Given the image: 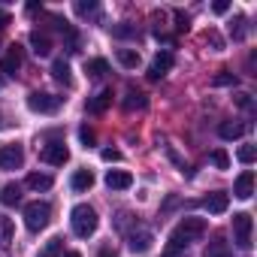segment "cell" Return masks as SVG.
I'll list each match as a JSON object with an SVG mask.
<instances>
[{"label": "cell", "mask_w": 257, "mask_h": 257, "mask_svg": "<svg viewBox=\"0 0 257 257\" xmlns=\"http://www.w3.org/2000/svg\"><path fill=\"white\" fill-rule=\"evenodd\" d=\"M203 233H206V221H203V218H185V221H179V227H176L173 236H170V245H167V254H164V257H176L188 242L200 239Z\"/></svg>", "instance_id": "obj_1"}, {"label": "cell", "mask_w": 257, "mask_h": 257, "mask_svg": "<svg viewBox=\"0 0 257 257\" xmlns=\"http://www.w3.org/2000/svg\"><path fill=\"white\" fill-rule=\"evenodd\" d=\"M97 224H100V218H97V212H94L88 203L73 206V212H70V227H73V233H76L79 239L94 236V233H97Z\"/></svg>", "instance_id": "obj_2"}, {"label": "cell", "mask_w": 257, "mask_h": 257, "mask_svg": "<svg viewBox=\"0 0 257 257\" xmlns=\"http://www.w3.org/2000/svg\"><path fill=\"white\" fill-rule=\"evenodd\" d=\"M49 221H52V206H49V203L34 200V203L25 206V227H28L31 233H40L43 227H49Z\"/></svg>", "instance_id": "obj_3"}, {"label": "cell", "mask_w": 257, "mask_h": 257, "mask_svg": "<svg viewBox=\"0 0 257 257\" xmlns=\"http://www.w3.org/2000/svg\"><path fill=\"white\" fill-rule=\"evenodd\" d=\"M251 230H254L251 215L248 212H236L233 215V242H236V248H242V251L251 248Z\"/></svg>", "instance_id": "obj_4"}, {"label": "cell", "mask_w": 257, "mask_h": 257, "mask_svg": "<svg viewBox=\"0 0 257 257\" xmlns=\"http://www.w3.org/2000/svg\"><path fill=\"white\" fill-rule=\"evenodd\" d=\"M61 103H64V97L46 94V91H34V94L28 97V109H31V112H43V115L58 112V109H61Z\"/></svg>", "instance_id": "obj_5"}, {"label": "cell", "mask_w": 257, "mask_h": 257, "mask_svg": "<svg viewBox=\"0 0 257 257\" xmlns=\"http://www.w3.org/2000/svg\"><path fill=\"white\" fill-rule=\"evenodd\" d=\"M25 164L22 146H0V170H19Z\"/></svg>", "instance_id": "obj_6"}, {"label": "cell", "mask_w": 257, "mask_h": 257, "mask_svg": "<svg viewBox=\"0 0 257 257\" xmlns=\"http://www.w3.org/2000/svg\"><path fill=\"white\" fill-rule=\"evenodd\" d=\"M40 158H43L46 164H52V167H64V164L70 161V152H67L64 143H49V146H43Z\"/></svg>", "instance_id": "obj_7"}, {"label": "cell", "mask_w": 257, "mask_h": 257, "mask_svg": "<svg viewBox=\"0 0 257 257\" xmlns=\"http://www.w3.org/2000/svg\"><path fill=\"white\" fill-rule=\"evenodd\" d=\"M152 245H155L152 230H140V233H131V236H127V248H131L134 254H146Z\"/></svg>", "instance_id": "obj_8"}, {"label": "cell", "mask_w": 257, "mask_h": 257, "mask_svg": "<svg viewBox=\"0 0 257 257\" xmlns=\"http://www.w3.org/2000/svg\"><path fill=\"white\" fill-rule=\"evenodd\" d=\"M170 70H173V55L170 52H158L152 67H149V79H164Z\"/></svg>", "instance_id": "obj_9"}, {"label": "cell", "mask_w": 257, "mask_h": 257, "mask_svg": "<svg viewBox=\"0 0 257 257\" xmlns=\"http://www.w3.org/2000/svg\"><path fill=\"white\" fill-rule=\"evenodd\" d=\"M106 185H109V191H127L134 185V176L127 170H109L106 173Z\"/></svg>", "instance_id": "obj_10"}, {"label": "cell", "mask_w": 257, "mask_h": 257, "mask_svg": "<svg viewBox=\"0 0 257 257\" xmlns=\"http://www.w3.org/2000/svg\"><path fill=\"white\" fill-rule=\"evenodd\" d=\"M233 194H236L239 200H251V194H254V173H251V170H245V173L236 179Z\"/></svg>", "instance_id": "obj_11"}, {"label": "cell", "mask_w": 257, "mask_h": 257, "mask_svg": "<svg viewBox=\"0 0 257 257\" xmlns=\"http://www.w3.org/2000/svg\"><path fill=\"white\" fill-rule=\"evenodd\" d=\"M203 206H206L212 215H224V212H227V206H230V194L215 191V194H209V197L203 200Z\"/></svg>", "instance_id": "obj_12"}, {"label": "cell", "mask_w": 257, "mask_h": 257, "mask_svg": "<svg viewBox=\"0 0 257 257\" xmlns=\"http://www.w3.org/2000/svg\"><path fill=\"white\" fill-rule=\"evenodd\" d=\"M0 70H4V73H10V76H16L19 70H22V49L13 43L10 46V52H7V58L4 61H0Z\"/></svg>", "instance_id": "obj_13"}, {"label": "cell", "mask_w": 257, "mask_h": 257, "mask_svg": "<svg viewBox=\"0 0 257 257\" xmlns=\"http://www.w3.org/2000/svg\"><path fill=\"white\" fill-rule=\"evenodd\" d=\"M109 106H112V88H103L97 97L88 100V112H94V115H103Z\"/></svg>", "instance_id": "obj_14"}, {"label": "cell", "mask_w": 257, "mask_h": 257, "mask_svg": "<svg viewBox=\"0 0 257 257\" xmlns=\"http://www.w3.org/2000/svg\"><path fill=\"white\" fill-rule=\"evenodd\" d=\"M31 46H34V55H37V58H46V55L52 52V40H49L46 34H40V31L31 34Z\"/></svg>", "instance_id": "obj_15"}, {"label": "cell", "mask_w": 257, "mask_h": 257, "mask_svg": "<svg viewBox=\"0 0 257 257\" xmlns=\"http://www.w3.org/2000/svg\"><path fill=\"white\" fill-rule=\"evenodd\" d=\"M70 185H73V191H91L94 188V173L91 170H76Z\"/></svg>", "instance_id": "obj_16"}, {"label": "cell", "mask_w": 257, "mask_h": 257, "mask_svg": "<svg viewBox=\"0 0 257 257\" xmlns=\"http://www.w3.org/2000/svg\"><path fill=\"white\" fill-rule=\"evenodd\" d=\"M0 203H4V206H19L22 203V188L19 185H4V188H0Z\"/></svg>", "instance_id": "obj_17"}, {"label": "cell", "mask_w": 257, "mask_h": 257, "mask_svg": "<svg viewBox=\"0 0 257 257\" xmlns=\"http://www.w3.org/2000/svg\"><path fill=\"white\" fill-rule=\"evenodd\" d=\"M146 106H149V97H146L143 91H134V88L127 91V97H124V109H127V112H134V109H146Z\"/></svg>", "instance_id": "obj_18"}, {"label": "cell", "mask_w": 257, "mask_h": 257, "mask_svg": "<svg viewBox=\"0 0 257 257\" xmlns=\"http://www.w3.org/2000/svg\"><path fill=\"white\" fill-rule=\"evenodd\" d=\"M218 134H221V140H239V137L245 134V124H236V121H221Z\"/></svg>", "instance_id": "obj_19"}, {"label": "cell", "mask_w": 257, "mask_h": 257, "mask_svg": "<svg viewBox=\"0 0 257 257\" xmlns=\"http://www.w3.org/2000/svg\"><path fill=\"white\" fill-rule=\"evenodd\" d=\"M52 76H55L61 85H73V76H70V64H67L64 58H58V61L52 64Z\"/></svg>", "instance_id": "obj_20"}, {"label": "cell", "mask_w": 257, "mask_h": 257, "mask_svg": "<svg viewBox=\"0 0 257 257\" xmlns=\"http://www.w3.org/2000/svg\"><path fill=\"white\" fill-rule=\"evenodd\" d=\"M118 64L127 70H137L140 67V52L137 49H118Z\"/></svg>", "instance_id": "obj_21"}, {"label": "cell", "mask_w": 257, "mask_h": 257, "mask_svg": "<svg viewBox=\"0 0 257 257\" xmlns=\"http://www.w3.org/2000/svg\"><path fill=\"white\" fill-rule=\"evenodd\" d=\"M28 188H31V191H49V188H52V176H46V173H31V176H28Z\"/></svg>", "instance_id": "obj_22"}, {"label": "cell", "mask_w": 257, "mask_h": 257, "mask_svg": "<svg viewBox=\"0 0 257 257\" xmlns=\"http://www.w3.org/2000/svg\"><path fill=\"white\" fill-rule=\"evenodd\" d=\"M61 254H64V239L55 236V239H49V242L43 245V251H40L37 257H61Z\"/></svg>", "instance_id": "obj_23"}, {"label": "cell", "mask_w": 257, "mask_h": 257, "mask_svg": "<svg viewBox=\"0 0 257 257\" xmlns=\"http://www.w3.org/2000/svg\"><path fill=\"white\" fill-rule=\"evenodd\" d=\"M85 73H88L91 79H100L103 73H109V64H106L103 58H94V61H88V64H85Z\"/></svg>", "instance_id": "obj_24"}, {"label": "cell", "mask_w": 257, "mask_h": 257, "mask_svg": "<svg viewBox=\"0 0 257 257\" xmlns=\"http://www.w3.org/2000/svg\"><path fill=\"white\" fill-rule=\"evenodd\" d=\"M13 233H16V227H13V218L0 215V245H10V242H13Z\"/></svg>", "instance_id": "obj_25"}, {"label": "cell", "mask_w": 257, "mask_h": 257, "mask_svg": "<svg viewBox=\"0 0 257 257\" xmlns=\"http://www.w3.org/2000/svg\"><path fill=\"white\" fill-rule=\"evenodd\" d=\"M206 257H230V254H227V242H224V239H215V242H209V248H206Z\"/></svg>", "instance_id": "obj_26"}, {"label": "cell", "mask_w": 257, "mask_h": 257, "mask_svg": "<svg viewBox=\"0 0 257 257\" xmlns=\"http://www.w3.org/2000/svg\"><path fill=\"white\" fill-rule=\"evenodd\" d=\"M212 164H215L218 170H227V167H230V155H227L224 149H215V152H212Z\"/></svg>", "instance_id": "obj_27"}, {"label": "cell", "mask_w": 257, "mask_h": 257, "mask_svg": "<svg viewBox=\"0 0 257 257\" xmlns=\"http://www.w3.org/2000/svg\"><path fill=\"white\" fill-rule=\"evenodd\" d=\"M112 37H118V40L137 37V28H134V25H115V28H112Z\"/></svg>", "instance_id": "obj_28"}, {"label": "cell", "mask_w": 257, "mask_h": 257, "mask_svg": "<svg viewBox=\"0 0 257 257\" xmlns=\"http://www.w3.org/2000/svg\"><path fill=\"white\" fill-rule=\"evenodd\" d=\"M236 158H239L242 164H254V158H257V149H254V146H242V149L236 152Z\"/></svg>", "instance_id": "obj_29"}, {"label": "cell", "mask_w": 257, "mask_h": 257, "mask_svg": "<svg viewBox=\"0 0 257 257\" xmlns=\"http://www.w3.org/2000/svg\"><path fill=\"white\" fill-rule=\"evenodd\" d=\"M79 140H82V143H85V149H88V146H94V140H97V137H94L91 127L85 124V127H79Z\"/></svg>", "instance_id": "obj_30"}, {"label": "cell", "mask_w": 257, "mask_h": 257, "mask_svg": "<svg viewBox=\"0 0 257 257\" xmlns=\"http://www.w3.org/2000/svg\"><path fill=\"white\" fill-rule=\"evenodd\" d=\"M212 85H236V76H233V73H227V70H224V73H218V76H215V79H212Z\"/></svg>", "instance_id": "obj_31"}, {"label": "cell", "mask_w": 257, "mask_h": 257, "mask_svg": "<svg viewBox=\"0 0 257 257\" xmlns=\"http://www.w3.org/2000/svg\"><path fill=\"white\" fill-rule=\"evenodd\" d=\"M76 13H79V16H94V13H97V4H82V0H79V4H76Z\"/></svg>", "instance_id": "obj_32"}, {"label": "cell", "mask_w": 257, "mask_h": 257, "mask_svg": "<svg viewBox=\"0 0 257 257\" xmlns=\"http://www.w3.org/2000/svg\"><path fill=\"white\" fill-rule=\"evenodd\" d=\"M242 25H245V19L239 16V19L233 22V28H230V31H233V40H242V37H245V28H242Z\"/></svg>", "instance_id": "obj_33"}, {"label": "cell", "mask_w": 257, "mask_h": 257, "mask_svg": "<svg viewBox=\"0 0 257 257\" xmlns=\"http://www.w3.org/2000/svg\"><path fill=\"white\" fill-rule=\"evenodd\" d=\"M236 106H239V109H254L251 94H236Z\"/></svg>", "instance_id": "obj_34"}, {"label": "cell", "mask_w": 257, "mask_h": 257, "mask_svg": "<svg viewBox=\"0 0 257 257\" xmlns=\"http://www.w3.org/2000/svg\"><path fill=\"white\" fill-rule=\"evenodd\" d=\"M100 155H103V161H109V164H115V161H121V152H115V149H103Z\"/></svg>", "instance_id": "obj_35"}, {"label": "cell", "mask_w": 257, "mask_h": 257, "mask_svg": "<svg viewBox=\"0 0 257 257\" xmlns=\"http://www.w3.org/2000/svg\"><path fill=\"white\" fill-rule=\"evenodd\" d=\"M206 43H212L215 49H224V43H221V37H218L215 31H206Z\"/></svg>", "instance_id": "obj_36"}, {"label": "cell", "mask_w": 257, "mask_h": 257, "mask_svg": "<svg viewBox=\"0 0 257 257\" xmlns=\"http://www.w3.org/2000/svg\"><path fill=\"white\" fill-rule=\"evenodd\" d=\"M212 10H215V13H218V16H224V13H227V10H230V4H227V0H218V4H215V7H212Z\"/></svg>", "instance_id": "obj_37"}, {"label": "cell", "mask_w": 257, "mask_h": 257, "mask_svg": "<svg viewBox=\"0 0 257 257\" xmlns=\"http://www.w3.org/2000/svg\"><path fill=\"white\" fill-rule=\"evenodd\" d=\"M10 22H13V16H10L7 10H0V31H4V28H7Z\"/></svg>", "instance_id": "obj_38"}, {"label": "cell", "mask_w": 257, "mask_h": 257, "mask_svg": "<svg viewBox=\"0 0 257 257\" xmlns=\"http://www.w3.org/2000/svg\"><path fill=\"white\" fill-rule=\"evenodd\" d=\"M176 22H179V31H188V16L185 13H176Z\"/></svg>", "instance_id": "obj_39"}, {"label": "cell", "mask_w": 257, "mask_h": 257, "mask_svg": "<svg viewBox=\"0 0 257 257\" xmlns=\"http://www.w3.org/2000/svg\"><path fill=\"white\" fill-rule=\"evenodd\" d=\"M64 257H82V254H79V251H67Z\"/></svg>", "instance_id": "obj_40"}, {"label": "cell", "mask_w": 257, "mask_h": 257, "mask_svg": "<svg viewBox=\"0 0 257 257\" xmlns=\"http://www.w3.org/2000/svg\"><path fill=\"white\" fill-rule=\"evenodd\" d=\"M100 257H115V254H109V251H103V254H100Z\"/></svg>", "instance_id": "obj_41"}, {"label": "cell", "mask_w": 257, "mask_h": 257, "mask_svg": "<svg viewBox=\"0 0 257 257\" xmlns=\"http://www.w3.org/2000/svg\"><path fill=\"white\" fill-rule=\"evenodd\" d=\"M0 85H4V82H0Z\"/></svg>", "instance_id": "obj_42"}]
</instances>
